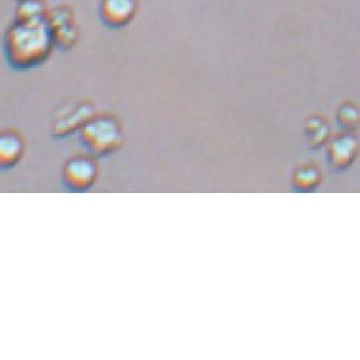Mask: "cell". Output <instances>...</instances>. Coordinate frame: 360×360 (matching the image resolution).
<instances>
[{"instance_id": "cell-1", "label": "cell", "mask_w": 360, "mask_h": 360, "mask_svg": "<svg viewBox=\"0 0 360 360\" xmlns=\"http://www.w3.org/2000/svg\"><path fill=\"white\" fill-rule=\"evenodd\" d=\"M54 36L49 19L39 18L31 20L13 22L4 39V53L8 65L14 70H31L50 58Z\"/></svg>"}, {"instance_id": "cell-9", "label": "cell", "mask_w": 360, "mask_h": 360, "mask_svg": "<svg viewBox=\"0 0 360 360\" xmlns=\"http://www.w3.org/2000/svg\"><path fill=\"white\" fill-rule=\"evenodd\" d=\"M54 44L60 50H70L77 41V30L73 22H67L64 25L53 28Z\"/></svg>"}, {"instance_id": "cell-2", "label": "cell", "mask_w": 360, "mask_h": 360, "mask_svg": "<svg viewBox=\"0 0 360 360\" xmlns=\"http://www.w3.org/2000/svg\"><path fill=\"white\" fill-rule=\"evenodd\" d=\"M79 141L89 155L108 158L122 147V127L115 116H93L79 130Z\"/></svg>"}, {"instance_id": "cell-4", "label": "cell", "mask_w": 360, "mask_h": 360, "mask_svg": "<svg viewBox=\"0 0 360 360\" xmlns=\"http://www.w3.org/2000/svg\"><path fill=\"white\" fill-rule=\"evenodd\" d=\"M138 11L136 0H101L99 18L108 28L118 30L129 25Z\"/></svg>"}, {"instance_id": "cell-12", "label": "cell", "mask_w": 360, "mask_h": 360, "mask_svg": "<svg viewBox=\"0 0 360 360\" xmlns=\"http://www.w3.org/2000/svg\"><path fill=\"white\" fill-rule=\"evenodd\" d=\"M18 2H20V0H18Z\"/></svg>"}, {"instance_id": "cell-6", "label": "cell", "mask_w": 360, "mask_h": 360, "mask_svg": "<svg viewBox=\"0 0 360 360\" xmlns=\"http://www.w3.org/2000/svg\"><path fill=\"white\" fill-rule=\"evenodd\" d=\"M23 155V141L13 130H5L0 136V166L11 170L18 166Z\"/></svg>"}, {"instance_id": "cell-5", "label": "cell", "mask_w": 360, "mask_h": 360, "mask_svg": "<svg viewBox=\"0 0 360 360\" xmlns=\"http://www.w3.org/2000/svg\"><path fill=\"white\" fill-rule=\"evenodd\" d=\"M93 107L89 104H82L76 108L73 113L65 115L64 118L58 120L53 124L51 136L54 139H64L72 135L76 130H81L85 124H87L93 116Z\"/></svg>"}, {"instance_id": "cell-7", "label": "cell", "mask_w": 360, "mask_h": 360, "mask_svg": "<svg viewBox=\"0 0 360 360\" xmlns=\"http://www.w3.org/2000/svg\"><path fill=\"white\" fill-rule=\"evenodd\" d=\"M354 152V143L349 138L335 139L330 148V162L335 170H342L348 167Z\"/></svg>"}, {"instance_id": "cell-11", "label": "cell", "mask_w": 360, "mask_h": 360, "mask_svg": "<svg viewBox=\"0 0 360 360\" xmlns=\"http://www.w3.org/2000/svg\"><path fill=\"white\" fill-rule=\"evenodd\" d=\"M356 115V110L354 108L351 107H342L340 112H339V122L343 125V127H348V125H351V122H356L357 116Z\"/></svg>"}, {"instance_id": "cell-3", "label": "cell", "mask_w": 360, "mask_h": 360, "mask_svg": "<svg viewBox=\"0 0 360 360\" xmlns=\"http://www.w3.org/2000/svg\"><path fill=\"white\" fill-rule=\"evenodd\" d=\"M98 178V166L95 156L76 155L70 158L62 169V184L70 192H87Z\"/></svg>"}, {"instance_id": "cell-8", "label": "cell", "mask_w": 360, "mask_h": 360, "mask_svg": "<svg viewBox=\"0 0 360 360\" xmlns=\"http://www.w3.org/2000/svg\"><path fill=\"white\" fill-rule=\"evenodd\" d=\"M46 6L42 0H20L15 10V19L18 20H31L45 18Z\"/></svg>"}, {"instance_id": "cell-10", "label": "cell", "mask_w": 360, "mask_h": 360, "mask_svg": "<svg viewBox=\"0 0 360 360\" xmlns=\"http://www.w3.org/2000/svg\"><path fill=\"white\" fill-rule=\"evenodd\" d=\"M319 183H320L319 172L316 169H311V167L300 169L299 172H297L295 178H294L295 189H299L300 192L312 191Z\"/></svg>"}]
</instances>
